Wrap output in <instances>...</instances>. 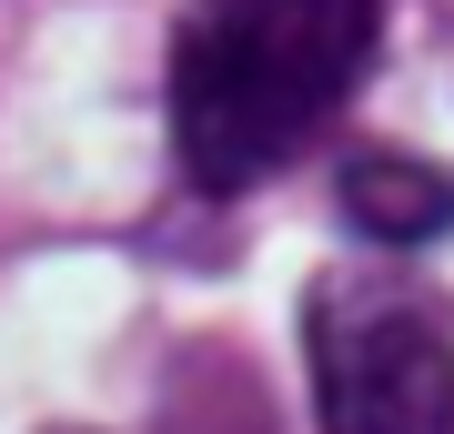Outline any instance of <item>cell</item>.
<instances>
[{"label": "cell", "instance_id": "3957f363", "mask_svg": "<svg viewBox=\"0 0 454 434\" xmlns=\"http://www.w3.org/2000/svg\"><path fill=\"white\" fill-rule=\"evenodd\" d=\"M343 223L373 253H424L454 233V172H434L414 152H354L343 162Z\"/></svg>", "mask_w": 454, "mask_h": 434}, {"label": "cell", "instance_id": "7a4b0ae2", "mask_svg": "<svg viewBox=\"0 0 454 434\" xmlns=\"http://www.w3.org/2000/svg\"><path fill=\"white\" fill-rule=\"evenodd\" d=\"M324 434H454V304L394 253L333 263L303 293Z\"/></svg>", "mask_w": 454, "mask_h": 434}, {"label": "cell", "instance_id": "6da1fadb", "mask_svg": "<svg viewBox=\"0 0 454 434\" xmlns=\"http://www.w3.org/2000/svg\"><path fill=\"white\" fill-rule=\"evenodd\" d=\"M384 51V0H192L172 31V142L202 193L313 152Z\"/></svg>", "mask_w": 454, "mask_h": 434}]
</instances>
